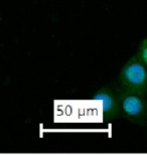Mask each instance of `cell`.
Masks as SVG:
<instances>
[{
  "mask_svg": "<svg viewBox=\"0 0 147 155\" xmlns=\"http://www.w3.org/2000/svg\"><path fill=\"white\" fill-rule=\"evenodd\" d=\"M146 78V64L134 58L123 67L119 76V83L121 88L144 95Z\"/></svg>",
  "mask_w": 147,
  "mask_h": 155,
  "instance_id": "2",
  "label": "cell"
},
{
  "mask_svg": "<svg viewBox=\"0 0 147 155\" xmlns=\"http://www.w3.org/2000/svg\"><path fill=\"white\" fill-rule=\"evenodd\" d=\"M136 58L141 61L143 64H147V39L145 38L142 41L141 45L139 46V49L137 51Z\"/></svg>",
  "mask_w": 147,
  "mask_h": 155,
  "instance_id": "4",
  "label": "cell"
},
{
  "mask_svg": "<svg viewBox=\"0 0 147 155\" xmlns=\"http://www.w3.org/2000/svg\"><path fill=\"white\" fill-rule=\"evenodd\" d=\"M117 98V116L134 123L145 121V103L143 95L125 90L121 87L115 89Z\"/></svg>",
  "mask_w": 147,
  "mask_h": 155,
  "instance_id": "1",
  "label": "cell"
},
{
  "mask_svg": "<svg viewBox=\"0 0 147 155\" xmlns=\"http://www.w3.org/2000/svg\"><path fill=\"white\" fill-rule=\"evenodd\" d=\"M99 104L102 115L107 119L117 116L116 91L110 88H104L97 93L93 98Z\"/></svg>",
  "mask_w": 147,
  "mask_h": 155,
  "instance_id": "3",
  "label": "cell"
}]
</instances>
